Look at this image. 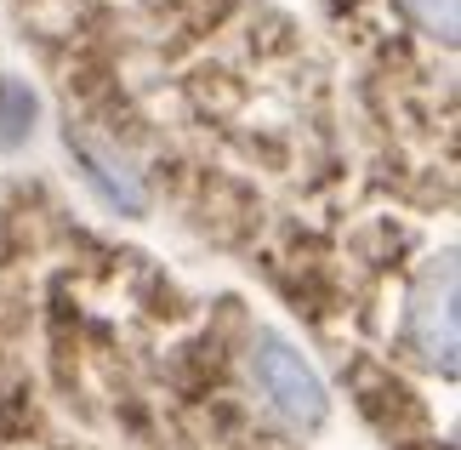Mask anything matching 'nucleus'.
I'll use <instances>...</instances> for the list:
<instances>
[{"label": "nucleus", "mask_w": 461, "mask_h": 450, "mask_svg": "<svg viewBox=\"0 0 461 450\" xmlns=\"http://www.w3.org/2000/svg\"><path fill=\"white\" fill-rule=\"evenodd\" d=\"M404 12L438 41H456V0H404Z\"/></svg>", "instance_id": "nucleus-3"}, {"label": "nucleus", "mask_w": 461, "mask_h": 450, "mask_svg": "<svg viewBox=\"0 0 461 450\" xmlns=\"http://www.w3.org/2000/svg\"><path fill=\"white\" fill-rule=\"evenodd\" d=\"M404 336L421 354V365H445L456 359V262L433 257L428 274L411 291V314H404Z\"/></svg>", "instance_id": "nucleus-2"}, {"label": "nucleus", "mask_w": 461, "mask_h": 450, "mask_svg": "<svg viewBox=\"0 0 461 450\" xmlns=\"http://www.w3.org/2000/svg\"><path fill=\"white\" fill-rule=\"evenodd\" d=\"M251 382H257L262 399H268V410H279L291 427H319L325 422V382H319V371L291 348V342H279V336L257 342L251 348Z\"/></svg>", "instance_id": "nucleus-1"}]
</instances>
